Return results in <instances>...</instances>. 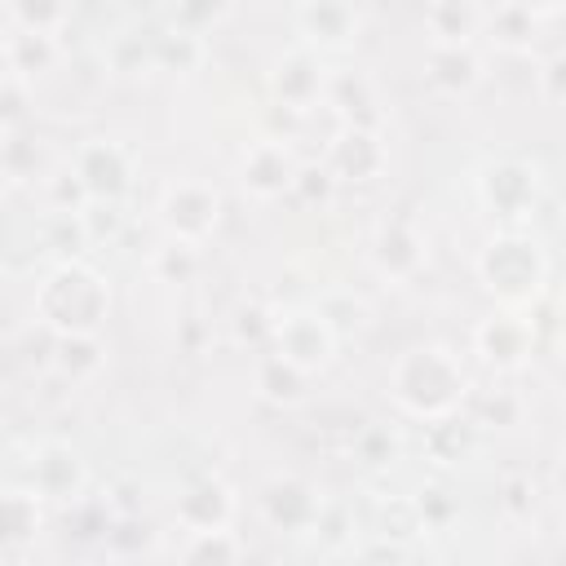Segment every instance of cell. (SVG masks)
<instances>
[{"label": "cell", "instance_id": "cell-1", "mask_svg": "<svg viewBox=\"0 0 566 566\" xmlns=\"http://www.w3.org/2000/svg\"><path fill=\"white\" fill-rule=\"evenodd\" d=\"M111 292L102 283V274H93L80 261H62L35 292V318L40 327H49L53 336L66 332H97L106 318Z\"/></svg>", "mask_w": 566, "mask_h": 566}, {"label": "cell", "instance_id": "cell-2", "mask_svg": "<svg viewBox=\"0 0 566 566\" xmlns=\"http://www.w3.org/2000/svg\"><path fill=\"white\" fill-rule=\"evenodd\" d=\"M394 398L411 411V416H447L460 398H464V371L460 363L438 349V345H420L407 349L394 363Z\"/></svg>", "mask_w": 566, "mask_h": 566}, {"label": "cell", "instance_id": "cell-3", "mask_svg": "<svg viewBox=\"0 0 566 566\" xmlns=\"http://www.w3.org/2000/svg\"><path fill=\"white\" fill-rule=\"evenodd\" d=\"M478 274H482V283H486L500 301L526 305V301L544 287L548 261H544V252H539L531 239H522V234H500V239H491L486 252L478 256Z\"/></svg>", "mask_w": 566, "mask_h": 566}, {"label": "cell", "instance_id": "cell-4", "mask_svg": "<svg viewBox=\"0 0 566 566\" xmlns=\"http://www.w3.org/2000/svg\"><path fill=\"white\" fill-rule=\"evenodd\" d=\"M159 221L168 230V239H181V243H199L212 234L217 226V190L199 186V181H177L168 186L164 203H159Z\"/></svg>", "mask_w": 566, "mask_h": 566}, {"label": "cell", "instance_id": "cell-5", "mask_svg": "<svg viewBox=\"0 0 566 566\" xmlns=\"http://www.w3.org/2000/svg\"><path fill=\"white\" fill-rule=\"evenodd\" d=\"M274 349L292 358L296 367L314 371L332 358V323L318 310H292L274 323Z\"/></svg>", "mask_w": 566, "mask_h": 566}, {"label": "cell", "instance_id": "cell-6", "mask_svg": "<svg viewBox=\"0 0 566 566\" xmlns=\"http://www.w3.org/2000/svg\"><path fill=\"white\" fill-rule=\"evenodd\" d=\"M71 168L80 172V181H84V190H88L93 203H115L128 190V172H133L128 155L115 142H102V137L88 142V146H80V155H75Z\"/></svg>", "mask_w": 566, "mask_h": 566}, {"label": "cell", "instance_id": "cell-7", "mask_svg": "<svg viewBox=\"0 0 566 566\" xmlns=\"http://www.w3.org/2000/svg\"><path fill=\"white\" fill-rule=\"evenodd\" d=\"M535 195H539V181H535V168H526V164L509 159V164H491L482 172V199H486V208H495L504 217H526Z\"/></svg>", "mask_w": 566, "mask_h": 566}, {"label": "cell", "instance_id": "cell-8", "mask_svg": "<svg viewBox=\"0 0 566 566\" xmlns=\"http://www.w3.org/2000/svg\"><path fill=\"white\" fill-rule=\"evenodd\" d=\"M292 181H296V164H292V155H287L283 142H256V146L243 155V186H248L256 199H274V195H283Z\"/></svg>", "mask_w": 566, "mask_h": 566}, {"label": "cell", "instance_id": "cell-9", "mask_svg": "<svg viewBox=\"0 0 566 566\" xmlns=\"http://www.w3.org/2000/svg\"><path fill=\"white\" fill-rule=\"evenodd\" d=\"M301 31L323 49H345L358 31V13L349 0H310L301 9Z\"/></svg>", "mask_w": 566, "mask_h": 566}, {"label": "cell", "instance_id": "cell-10", "mask_svg": "<svg viewBox=\"0 0 566 566\" xmlns=\"http://www.w3.org/2000/svg\"><path fill=\"white\" fill-rule=\"evenodd\" d=\"M380 164H385V146L376 142V133H367V128H358V124H349V128L332 142V172H336V177L367 181V177L380 172Z\"/></svg>", "mask_w": 566, "mask_h": 566}, {"label": "cell", "instance_id": "cell-11", "mask_svg": "<svg viewBox=\"0 0 566 566\" xmlns=\"http://www.w3.org/2000/svg\"><path fill=\"white\" fill-rule=\"evenodd\" d=\"M53 62H57V35L27 31V27H13V22H9V35H4V66H9V75L35 80V75H44Z\"/></svg>", "mask_w": 566, "mask_h": 566}, {"label": "cell", "instance_id": "cell-12", "mask_svg": "<svg viewBox=\"0 0 566 566\" xmlns=\"http://www.w3.org/2000/svg\"><path fill=\"white\" fill-rule=\"evenodd\" d=\"M478 349L495 363V367H517L531 349V327L517 318V314H500V318H486L478 327Z\"/></svg>", "mask_w": 566, "mask_h": 566}, {"label": "cell", "instance_id": "cell-13", "mask_svg": "<svg viewBox=\"0 0 566 566\" xmlns=\"http://www.w3.org/2000/svg\"><path fill=\"white\" fill-rule=\"evenodd\" d=\"M274 88L292 111H305V102H314L318 88H323V71H318V62L310 53H287L274 66Z\"/></svg>", "mask_w": 566, "mask_h": 566}, {"label": "cell", "instance_id": "cell-14", "mask_svg": "<svg viewBox=\"0 0 566 566\" xmlns=\"http://www.w3.org/2000/svg\"><path fill=\"white\" fill-rule=\"evenodd\" d=\"M420 261H424V252H420V239H416L411 226L394 221V226H385V230L376 234V265H380L389 279H407V274H416Z\"/></svg>", "mask_w": 566, "mask_h": 566}, {"label": "cell", "instance_id": "cell-15", "mask_svg": "<svg viewBox=\"0 0 566 566\" xmlns=\"http://www.w3.org/2000/svg\"><path fill=\"white\" fill-rule=\"evenodd\" d=\"M429 80L442 93H464L478 80V57L469 53V44H433V53H429Z\"/></svg>", "mask_w": 566, "mask_h": 566}, {"label": "cell", "instance_id": "cell-16", "mask_svg": "<svg viewBox=\"0 0 566 566\" xmlns=\"http://www.w3.org/2000/svg\"><path fill=\"white\" fill-rule=\"evenodd\" d=\"M53 367L66 376V380H88L97 367H102V345H97V332H66L53 340Z\"/></svg>", "mask_w": 566, "mask_h": 566}, {"label": "cell", "instance_id": "cell-17", "mask_svg": "<svg viewBox=\"0 0 566 566\" xmlns=\"http://www.w3.org/2000/svg\"><path fill=\"white\" fill-rule=\"evenodd\" d=\"M478 18L473 0H429V31L438 44H469Z\"/></svg>", "mask_w": 566, "mask_h": 566}, {"label": "cell", "instance_id": "cell-18", "mask_svg": "<svg viewBox=\"0 0 566 566\" xmlns=\"http://www.w3.org/2000/svg\"><path fill=\"white\" fill-rule=\"evenodd\" d=\"M305 367H296L292 358H283L279 349L270 354V358H261V367H256V389L265 394V398H274V402H296L301 394H305Z\"/></svg>", "mask_w": 566, "mask_h": 566}, {"label": "cell", "instance_id": "cell-19", "mask_svg": "<svg viewBox=\"0 0 566 566\" xmlns=\"http://www.w3.org/2000/svg\"><path fill=\"white\" fill-rule=\"evenodd\" d=\"M66 13H71L66 0H9V22L27 31H44V35H57Z\"/></svg>", "mask_w": 566, "mask_h": 566}, {"label": "cell", "instance_id": "cell-20", "mask_svg": "<svg viewBox=\"0 0 566 566\" xmlns=\"http://www.w3.org/2000/svg\"><path fill=\"white\" fill-rule=\"evenodd\" d=\"M155 274H164V279H190V270H195V243H181V239H168L159 252H155Z\"/></svg>", "mask_w": 566, "mask_h": 566}, {"label": "cell", "instance_id": "cell-21", "mask_svg": "<svg viewBox=\"0 0 566 566\" xmlns=\"http://www.w3.org/2000/svg\"><path fill=\"white\" fill-rule=\"evenodd\" d=\"M544 93L566 102V53H557L548 66H544Z\"/></svg>", "mask_w": 566, "mask_h": 566}, {"label": "cell", "instance_id": "cell-22", "mask_svg": "<svg viewBox=\"0 0 566 566\" xmlns=\"http://www.w3.org/2000/svg\"><path fill=\"white\" fill-rule=\"evenodd\" d=\"M478 4V13H504V9H513L517 0H473Z\"/></svg>", "mask_w": 566, "mask_h": 566}]
</instances>
